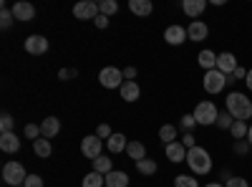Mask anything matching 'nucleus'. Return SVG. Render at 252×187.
<instances>
[{
  "label": "nucleus",
  "mask_w": 252,
  "mask_h": 187,
  "mask_svg": "<svg viewBox=\"0 0 252 187\" xmlns=\"http://www.w3.org/2000/svg\"><path fill=\"white\" fill-rule=\"evenodd\" d=\"M26 137L28 139H38V137H43V134H40V124H26Z\"/></svg>",
  "instance_id": "obj_36"
},
{
  "label": "nucleus",
  "mask_w": 252,
  "mask_h": 187,
  "mask_svg": "<svg viewBox=\"0 0 252 187\" xmlns=\"http://www.w3.org/2000/svg\"><path fill=\"white\" fill-rule=\"evenodd\" d=\"M58 132H61V121L56 116H46L43 121H40V134H43L46 139H53Z\"/></svg>",
  "instance_id": "obj_18"
},
{
  "label": "nucleus",
  "mask_w": 252,
  "mask_h": 187,
  "mask_svg": "<svg viewBox=\"0 0 252 187\" xmlns=\"http://www.w3.org/2000/svg\"><path fill=\"white\" fill-rule=\"evenodd\" d=\"M94 23H96V28H106V26H109V18H106V15H98Z\"/></svg>",
  "instance_id": "obj_44"
},
{
  "label": "nucleus",
  "mask_w": 252,
  "mask_h": 187,
  "mask_svg": "<svg viewBox=\"0 0 252 187\" xmlns=\"http://www.w3.org/2000/svg\"><path fill=\"white\" fill-rule=\"evenodd\" d=\"M174 185H177V187H199L197 177H192V175H179V177L174 180Z\"/></svg>",
  "instance_id": "obj_31"
},
{
  "label": "nucleus",
  "mask_w": 252,
  "mask_h": 187,
  "mask_svg": "<svg viewBox=\"0 0 252 187\" xmlns=\"http://www.w3.org/2000/svg\"><path fill=\"white\" fill-rule=\"evenodd\" d=\"M0 150L8 152V154H15L20 150V139L15 137V132H8V134H0Z\"/></svg>",
  "instance_id": "obj_17"
},
{
  "label": "nucleus",
  "mask_w": 252,
  "mask_h": 187,
  "mask_svg": "<svg viewBox=\"0 0 252 187\" xmlns=\"http://www.w3.org/2000/svg\"><path fill=\"white\" fill-rule=\"evenodd\" d=\"M159 139L166 142V144L177 142V127H172V124H164V127L159 129Z\"/></svg>",
  "instance_id": "obj_29"
},
{
  "label": "nucleus",
  "mask_w": 252,
  "mask_h": 187,
  "mask_svg": "<svg viewBox=\"0 0 252 187\" xmlns=\"http://www.w3.org/2000/svg\"><path fill=\"white\" fill-rule=\"evenodd\" d=\"M98 10H101V15H114V13H119V3L116 0H101L98 3Z\"/></svg>",
  "instance_id": "obj_30"
},
{
  "label": "nucleus",
  "mask_w": 252,
  "mask_h": 187,
  "mask_svg": "<svg viewBox=\"0 0 252 187\" xmlns=\"http://www.w3.org/2000/svg\"><path fill=\"white\" fill-rule=\"evenodd\" d=\"M124 78H126V81H134V78H136V69H134V66H129V69L124 71Z\"/></svg>",
  "instance_id": "obj_45"
},
{
  "label": "nucleus",
  "mask_w": 252,
  "mask_h": 187,
  "mask_svg": "<svg viewBox=\"0 0 252 187\" xmlns=\"http://www.w3.org/2000/svg\"><path fill=\"white\" fill-rule=\"evenodd\" d=\"M227 112L232 114L235 121H250L252 119V101H250V96H245L240 91H232L227 96Z\"/></svg>",
  "instance_id": "obj_1"
},
{
  "label": "nucleus",
  "mask_w": 252,
  "mask_h": 187,
  "mask_svg": "<svg viewBox=\"0 0 252 187\" xmlns=\"http://www.w3.org/2000/svg\"><path fill=\"white\" fill-rule=\"evenodd\" d=\"M94 172H98V175H103L106 177L109 172H114V167H111V157H98V159H94Z\"/></svg>",
  "instance_id": "obj_25"
},
{
  "label": "nucleus",
  "mask_w": 252,
  "mask_h": 187,
  "mask_svg": "<svg viewBox=\"0 0 252 187\" xmlns=\"http://www.w3.org/2000/svg\"><path fill=\"white\" fill-rule=\"evenodd\" d=\"M245 86H247V89L252 91V69L247 71V78H245Z\"/></svg>",
  "instance_id": "obj_46"
},
{
  "label": "nucleus",
  "mask_w": 252,
  "mask_h": 187,
  "mask_svg": "<svg viewBox=\"0 0 252 187\" xmlns=\"http://www.w3.org/2000/svg\"><path fill=\"white\" fill-rule=\"evenodd\" d=\"M182 144H184L187 150H194V147H197V139L192 137V132H184V137H182Z\"/></svg>",
  "instance_id": "obj_39"
},
{
  "label": "nucleus",
  "mask_w": 252,
  "mask_h": 187,
  "mask_svg": "<svg viewBox=\"0 0 252 187\" xmlns=\"http://www.w3.org/2000/svg\"><path fill=\"white\" fill-rule=\"evenodd\" d=\"M187 36H189V40H194V43H202V40L209 36V26L204 23V20H192L189 28H187Z\"/></svg>",
  "instance_id": "obj_11"
},
{
  "label": "nucleus",
  "mask_w": 252,
  "mask_h": 187,
  "mask_svg": "<svg viewBox=\"0 0 252 187\" xmlns=\"http://www.w3.org/2000/svg\"><path fill=\"white\" fill-rule=\"evenodd\" d=\"M197 64L204 69V74H207V71H212V69H217V53H215V51H209V48L199 51V56H197Z\"/></svg>",
  "instance_id": "obj_19"
},
{
  "label": "nucleus",
  "mask_w": 252,
  "mask_h": 187,
  "mask_svg": "<svg viewBox=\"0 0 252 187\" xmlns=\"http://www.w3.org/2000/svg\"><path fill=\"white\" fill-rule=\"evenodd\" d=\"M202 81H204V91H207V94H220V91H224V86H227V76H224L222 71H217V69L207 71Z\"/></svg>",
  "instance_id": "obj_6"
},
{
  "label": "nucleus",
  "mask_w": 252,
  "mask_h": 187,
  "mask_svg": "<svg viewBox=\"0 0 252 187\" xmlns=\"http://www.w3.org/2000/svg\"><path fill=\"white\" fill-rule=\"evenodd\" d=\"M13 13H10V8L8 5H3V13H0V26H3V28H10L13 26Z\"/></svg>",
  "instance_id": "obj_35"
},
{
  "label": "nucleus",
  "mask_w": 252,
  "mask_h": 187,
  "mask_svg": "<svg viewBox=\"0 0 252 187\" xmlns=\"http://www.w3.org/2000/svg\"><path fill=\"white\" fill-rule=\"evenodd\" d=\"M247 142H250V147H252V124H250V132H247Z\"/></svg>",
  "instance_id": "obj_47"
},
{
  "label": "nucleus",
  "mask_w": 252,
  "mask_h": 187,
  "mask_svg": "<svg viewBox=\"0 0 252 187\" xmlns=\"http://www.w3.org/2000/svg\"><path fill=\"white\" fill-rule=\"evenodd\" d=\"M247 132H250L247 121H235L232 127H229V134L235 137V142H240V139H247Z\"/></svg>",
  "instance_id": "obj_28"
},
{
  "label": "nucleus",
  "mask_w": 252,
  "mask_h": 187,
  "mask_svg": "<svg viewBox=\"0 0 252 187\" xmlns=\"http://www.w3.org/2000/svg\"><path fill=\"white\" fill-rule=\"evenodd\" d=\"M136 172L139 175H144V177H149V175H154L157 172V159H141V162H136Z\"/></svg>",
  "instance_id": "obj_26"
},
{
  "label": "nucleus",
  "mask_w": 252,
  "mask_h": 187,
  "mask_svg": "<svg viewBox=\"0 0 252 187\" xmlns=\"http://www.w3.org/2000/svg\"><path fill=\"white\" fill-rule=\"evenodd\" d=\"M23 187H43V180H40L38 175H28L26 177V185Z\"/></svg>",
  "instance_id": "obj_40"
},
{
  "label": "nucleus",
  "mask_w": 252,
  "mask_h": 187,
  "mask_svg": "<svg viewBox=\"0 0 252 187\" xmlns=\"http://www.w3.org/2000/svg\"><path fill=\"white\" fill-rule=\"evenodd\" d=\"M187 164L189 170H192L194 175H209L212 172V157H209V152L204 147H194L187 152Z\"/></svg>",
  "instance_id": "obj_2"
},
{
  "label": "nucleus",
  "mask_w": 252,
  "mask_h": 187,
  "mask_svg": "<svg viewBox=\"0 0 252 187\" xmlns=\"http://www.w3.org/2000/svg\"><path fill=\"white\" fill-rule=\"evenodd\" d=\"M187 147L182 142H172V144H166V150H164V154H166V159L169 162H174V164H179V162H187Z\"/></svg>",
  "instance_id": "obj_13"
},
{
  "label": "nucleus",
  "mask_w": 252,
  "mask_h": 187,
  "mask_svg": "<svg viewBox=\"0 0 252 187\" xmlns=\"http://www.w3.org/2000/svg\"><path fill=\"white\" fill-rule=\"evenodd\" d=\"M10 13H13L15 20H20V23H31V20L35 18V8H33L31 3H26V0H18V3H13Z\"/></svg>",
  "instance_id": "obj_9"
},
{
  "label": "nucleus",
  "mask_w": 252,
  "mask_h": 187,
  "mask_svg": "<svg viewBox=\"0 0 252 187\" xmlns=\"http://www.w3.org/2000/svg\"><path fill=\"white\" fill-rule=\"evenodd\" d=\"M26 167L20 162H5L3 164V182L10 185V187H20L26 185Z\"/></svg>",
  "instance_id": "obj_3"
},
{
  "label": "nucleus",
  "mask_w": 252,
  "mask_h": 187,
  "mask_svg": "<svg viewBox=\"0 0 252 187\" xmlns=\"http://www.w3.org/2000/svg\"><path fill=\"white\" fill-rule=\"evenodd\" d=\"M98 81L103 89H121L124 86V71H119L116 66H106V69H101Z\"/></svg>",
  "instance_id": "obj_5"
},
{
  "label": "nucleus",
  "mask_w": 252,
  "mask_h": 187,
  "mask_svg": "<svg viewBox=\"0 0 252 187\" xmlns=\"http://www.w3.org/2000/svg\"><path fill=\"white\" fill-rule=\"evenodd\" d=\"M119 94H121V99L124 101H139V96H141V89H139V84L136 81H124V86L119 89Z\"/></svg>",
  "instance_id": "obj_16"
},
{
  "label": "nucleus",
  "mask_w": 252,
  "mask_h": 187,
  "mask_svg": "<svg viewBox=\"0 0 252 187\" xmlns=\"http://www.w3.org/2000/svg\"><path fill=\"white\" fill-rule=\"evenodd\" d=\"M81 185H83V187H106V177L98 175V172H89L86 177H83Z\"/></svg>",
  "instance_id": "obj_27"
},
{
  "label": "nucleus",
  "mask_w": 252,
  "mask_h": 187,
  "mask_svg": "<svg viewBox=\"0 0 252 187\" xmlns=\"http://www.w3.org/2000/svg\"><path fill=\"white\" fill-rule=\"evenodd\" d=\"M20 187H23V185H20Z\"/></svg>",
  "instance_id": "obj_49"
},
{
  "label": "nucleus",
  "mask_w": 252,
  "mask_h": 187,
  "mask_svg": "<svg viewBox=\"0 0 252 187\" xmlns=\"http://www.w3.org/2000/svg\"><path fill=\"white\" fill-rule=\"evenodd\" d=\"M247 150H250V142H242V139H240V142L235 144V152H237V154H247Z\"/></svg>",
  "instance_id": "obj_42"
},
{
  "label": "nucleus",
  "mask_w": 252,
  "mask_h": 187,
  "mask_svg": "<svg viewBox=\"0 0 252 187\" xmlns=\"http://www.w3.org/2000/svg\"><path fill=\"white\" fill-rule=\"evenodd\" d=\"M106 187H129V175L121 172V170H114L106 175Z\"/></svg>",
  "instance_id": "obj_21"
},
{
  "label": "nucleus",
  "mask_w": 252,
  "mask_h": 187,
  "mask_svg": "<svg viewBox=\"0 0 252 187\" xmlns=\"http://www.w3.org/2000/svg\"><path fill=\"white\" fill-rule=\"evenodd\" d=\"M204 187H224V185H220V182H209V185H204Z\"/></svg>",
  "instance_id": "obj_48"
},
{
  "label": "nucleus",
  "mask_w": 252,
  "mask_h": 187,
  "mask_svg": "<svg viewBox=\"0 0 252 187\" xmlns=\"http://www.w3.org/2000/svg\"><path fill=\"white\" fill-rule=\"evenodd\" d=\"M26 51L31 56H40V53H46L48 51V40L43 36H28L26 38Z\"/></svg>",
  "instance_id": "obj_15"
},
{
  "label": "nucleus",
  "mask_w": 252,
  "mask_h": 187,
  "mask_svg": "<svg viewBox=\"0 0 252 187\" xmlns=\"http://www.w3.org/2000/svg\"><path fill=\"white\" fill-rule=\"evenodd\" d=\"M73 15L78 20H96L101 10H98V3H94V0H81V3L73 5Z\"/></svg>",
  "instance_id": "obj_7"
},
{
  "label": "nucleus",
  "mask_w": 252,
  "mask_h": 187,
  "mask_svg": "<svg viewBox=\"0 0 252 187\" xmlns=\"http://www.w3.org/2000/svg\"><path fill=\"white\" fill-rule=\"evenodd\" d=\"M164 40L169 46H182L184 40H189V36H187V28H182V26H169L164 31Z\"/></svg>",
  "instance_id": "obj_12"
},
{
  "label": "nucleus",
  "mask_w": 252,
  "mask_h": 187,
  "mask_svg": "<svg viewBox=\"0 0 252 187\" xmlns=\"http://www.w3.org/2000/svg\"><path fill=\"white\" fill-rule=\"evenodd\" d=\"M33 152L38 154V157H51V152H53V147H51V139H46V137H38L35 142H33Z\"/></svg>",
  "instance_id": "obj_22"
},
{
  "label": "nucleus",
  "mask_w": 252,
  "mask_h": 187,
  "mask_svg": "<svg viewBox=\"0 0 252 187\" xmlns=\"http://www.w3.org/2000/svg\"><path fill=\"white\" fill-rule=\"evenodd\" d=\"M179 127H182L184 132H192V129L197 127V119H194V114H184V116H182V121H179Z\"/></svg>",
  "instance_id": "obj_34"
},
{
  "label": "nucleus",
  "mask_w": 252,
  "mask_h": 187,
  "mask_svg": "<svg viewBox=\"0 0 252 187\" xmlns=\"http://www.w3.org/2000/svg\"><path fill=\"white\" fill-rule=\"evenodd\" d=\"M129 10L134 13V15H152V3L149 0H129Z\"/></svg>",
  "instance_id": "obj_23"
},
{
  "label": "nucleus",
  "mask_w": 252,
  "mask_h": 187,
  "mask_svg": "<svg viewBox=\"0 0 252 187\" xmlns=\"http://www.w3.org/2000/svg\"><path fill=\"white\" fill-rule=\"evenodd\" d=\"M78 76V71L76 69H61V74H58V78L61 81H68V78H76Z\"/></svg>",
  "instance_id": "obj_41"
},
{
  "label": "nucleus",
  "mask_w": 252,
  "mask_h": 187,
  "mask_svg": "<svg viewBox=\"0 0 252 187\" xmlns=\"http://www.w3.org/2000/svg\"><path fill=\"white\" fill-rule=\"evenodd\" d=\"M114 132H111V127H109V124H98V129H96V137L98 139H109Z\"/></svg>",
  "instance_id": "obj_38"
},
{
  "label": "nucleus",
  "mask_w": 252,
  "mask_h": 187,
  "mask_svg": "<svg viewBox=\"0 0 252 187\" xmlns=\"http://www.w3.org/2000/svg\"><path fill=\"white\" fill-rule=\"evenodd\" d=\"M232 124H235V119H232V114H229V112H222V114L217 116V127H220V129H229Z\"/></svg>",
  "instance_id": "obj_33"
},
{
  "label": "nucleus",
  "mask_w": 252,
  "mask_h": 187,
  "mask_svg": "<svg viewBox=\"0 0 252 187\" xmlns=\"http://www.w3.org/2000/svg\"><path fill=\"white\" fill-rule=\"evenodd\" d=\"M106 147H109V152L111 154H119V152H126V147H129V142H126V137L124 134H111L109 139H106Z\"/></svg>",
  "instance_id": "obj_20"
},
{
  "label": "nucleus",
  "mask_w": 252,
  "mask_h": 187,
  "mask_svg": "<svg viewBox=\"0 0 252 187\" xmlns=\"http://www.w3.org/2000/svg\"><path fill=\"white\" fill-rule=\"evenodd\" d=\"M224 187H250V182H247L245 177H229V180L224 182Z\"/></svg>",
  "instance_id": "obj_37"
},
{
  "label": "nucleus",
  "mask_w": 252,
  "mask_h": 187,
  "mask_svg": "<svg viewBox=\"0 0 252 187\" xmlns=\"http://www.w3.org/2000/svg\"><path fill=\"white\" fill-rule=\"evenodd\" d=\"M126 154H129V157L134 159V164H136V162L146 159V147H144L141 142H129V147H126Z\"/></svg>",
  "instance_id": "obj_24"
},
{
  "label": "nucleus",
  "mask_w": 252,
  "mask_h": 187,
  "mask_svg": "<svg viewBox=\"0 0 252 187\" xmlns=\"http://www.w3.org/2000/svg\"><path fill=\"white\" fill-rule=\"evenodd\" d=\"M13 129H15V119H13L10 114H3V116H0V132L8 134V132H13Z\"/></svg>",
  "instance_id": "obj_32"
},
{
  "label": "nucleus",
  "mask_w": 252,
  "mask_h": 187,
  "mask_svg": "<svg viewBox=\"0 0 252 187\" xmlns=\"http://www.w3.org/2000/svg\"><path fill=\"white\" fill-rule=\"evenodd\" d=\"M192 114H194L197 124H202V127L217 124V116H220V112H217V107H215L212 101H199V104H197V109H194Z\"/></svg>",
  "instance_id": "obj_4"
},
{
  "label": "nucleus",
  "mask_w": 252,
  "mask_h": 187,
  "mask_svg": "<svg viewBox=\"0 0 252 187\" xmlns=\"http://www.w3.org/2000/svg\"><path fill=\"white\" fill-rule=\"evenodd\" d=\"M182 10H184V15H189L192 20H199V15L207 10V0H184Z\"/></svg>",
  "instance_id": "obj_14"
},
{
  "label": "nucleus",
  "mask_w": 252,
  "mask_h": 187,
  "mask_svg": "<svg viewBox=\"0 0 252 187\" xmlns=\"http://www.w3.org/2000/svg\"><path fill=\"white\" fill-rule=\"evenodd\" d=\"M247 71H250V69H242V66H237V71L232 74V78H235V81H245V78H247Z\"/></svg>",
  "instance_id": "obj_43"
},
{
  "label": "nucleus",
  "mask_w": 252,
  "mask_h": 187,
  "mask_svg": "<svg viewBox=\"0 0 252 187\" xmlns=\"http://www.w3.org/2000/svg\"><path fill=\"white\" fill-rule=\"evenodd\" d=\"M101 147H103V142L96 134H89V137L81 139V152H83V157H89V159H98L101 157Z\"/></svg>",
  "instance_id": "obj_8"
},
{
  "label": "nucleus",
  "mask_w": 252,
  "mask_h": 187,
  "mask_svg": "<svg viewBox=\"0 0 252 187\" xmlns=\"http://www.w3.org/2000/svg\"><path fill=\"white\" fill-rule=\"evenodd\" d=\"M237 58H235V53H229V51H224V53H220L217 56V71H222L224 76H232L235 71H237Z\"/></svg>",
  "instance_id": "obj_10"
}]
</instances>
